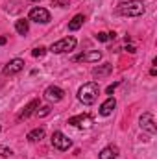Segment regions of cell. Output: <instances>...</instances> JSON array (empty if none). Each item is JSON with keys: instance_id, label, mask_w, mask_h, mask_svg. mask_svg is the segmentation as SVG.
Wrapping results in <instances>:
<instances>
[{"instance_id": "11", "label": "cell", "mask_w": 157, "mask_h": 159, "mask_svg": "<svg viewBox=\"0 0 157 159\" xmlns=\"http://www.w3.org/2000/svg\"><path fill=\"white\" fill-rule=\"evenodd\" d=\"M37 109H39V100H32V102H30V104H28V106L20 111V113H19L17 120H26L30 115H34Z\"/></svg>"}, {"instance_id": "12", "label": "cell", "mask_w": 157, "mask_h": 159, "mask_svg": "<svg viewBox=\"0 0 157 159\" xmlns=\"http://www.w3.org/2000/svg\"><path fill=\"white\" fill-rule=\"evenodd\" d=\"M113 72V65L111 63H104V65H98L96 69H92V76L94 78H104V76H109Z\"/></svg>"}, {"instance_id": "23", "label": "cell", "mask_w": 157, "mask_h": 159, "mask_svg": "<svg viewBox=\"0 0 157 159\" xmlns=\"http://www.w3.org/2000/svg\"><path fill=\"white\" fill-rule=\"evenodd\" d=\"M6 43H7V39H6V37H0V44H6Z\"/></svg>"}, {"instance_id": "6", "label": "cell", "mask_w": 157, "mask_h": 159, "mask_svg": "<svg viewBox=\"0 0 157 159\" xmlns=\"http://www.w3.org/2000/svg\"><path fill=\"white\" fill-rule=\"evenodd\" d=\"M22 69H24V61L19 59V57H15V59H11V61L2 69V74H4V76H13V74H19Z\"/></svg>"}, {"instance_id": "2", "label": "cell", "mask_w": 157, "mask_h": 159, "mask_svg": "<svg viewBox=\"0 0 157 159\" xmlns=\"http://www.w3.org/2000/svg\"><path fill=\"white\" fill-rule=\"evenodd\" d=\"M144 9H146V7H144L142 2H139V0H129V2L120 4L118 13L124 15V17H139V15L144 13Z\"/></svg>"}, {"instance_id": "18", "label": "cell", "mask_w": 157, "mask_h": 159, "mask_svg": "<svg viewBox=\"0 0 157 159\" xmlns=\"http://www.w3.org/2000/svg\"><path fill=\"white\" fill-rule=\"evenodd\" d=\"M115 32H111V34H105V32H100L98 35H96V39L98 41H102V43H105V41H111V39H115Z\"/></svg>"}, {"instance_id": "15", "label": "cell", "mask_w": 157, "mask_h": 159, "mask_svg": "<svg viewBox=\"0 0 157 159\" xmlns=\"http://www.w3.org/2000/svg\"><path fill=\"white\" fill-rule=\"evenodd\" d=\"M15 30H17V34H19V35H26V34H28V30H30L28 19H19V20L15 22Z\"/></svg>"}, {"instance_id": "25", "label": "cell", "mask_w": 157, "mask_h": 159, "mask_svg": "<svg viewBox=\"0 0 157 159\" xmlns=\"http://www.w3.org/2000/svg\"><path fill=\"white\" fill-rule=\"evenodd\" d=\"M0 131H2V128H0Z\"/></svg>"}, {"instance_id": "24", "label": "cell", "mask_w": 157, "mask_h": 159, "mask_svg": "<svg viewBox=\"0 0 157 159\" xmlns=\"http://www.w3.org/2000/svg\"><path fill=\"white\" fill-rule=\"evenodd\" d=\"M30 2H39V0H30Z\"/></svg>"}, {"instance_id": "7", "label": "cell", "mask_w": 157, "mask_h": 159, "mask_svg": "<svg viewBox=\"0 0 157 159\" xmlns=\"http://www.w3.org/2000/svg\"><path fill=\"white\" fill-rule=\"evenodd\" d=\"M63 96H65V91L61 87H57V85H50L44 91V98L48 102H59V100H63Z\"/></svg>"}, {"instance_id": "19", "label": "cell", "mask_w": 157, "mask_h": 159, "mask_svg": "<svg viewBox=\"0 0 157 159\" xmlns=\"http://www.w3.org/2000/svg\"><path fill=\"white\" fill-rule=\"evenodd\" d=\"M44 54H46V48H44V46H37V48L32 50V56H34V57H43Z\"/></svg>"}, {"instance_id": "13", "label": "cell", "mask_w": 157, "mask_h": 159, "mask_svg": "<svg viewBox=\"0 0 157 159\" xmlns=\"http://www.w3.org/2000/svg\"><path fill=\"white\" fill-rule=\"evenodd\" d=\"M117 107V100L113 98V96H109L102 106H100V115L102 117H107V115H111L113 113V109Z\"/></svg>"}, {"instance_id": "16", "label": "cell", "mask_w": 157, "mask_h": 159, "mask_svg": "<svg viewBox=\"0 0 157 159\" xmlns=\"http://www.w3.org/2000/svg\"><path fill=\"white\" fill-rule=\"evenodd\" d=\"M83 22H85V17H83V15H74V19L69 22V30H70V32H76V30L81 28Z\"/></svg>"}, {"instance_id": "4", "label": "cell", "mask_w": 157, "mask_h": 159, "mask_svg": "<svg viewBox=\"0 0 157 159\" xmlns=\"http://www.w3.org/2000/svg\"><path fill=\"white\" fill-rule=\"evenodd\" d=\"M52 146L57 148V150H69V148L72 146V143H70V139H69L65 133L54 131V133H52Z\"/></svg>"}, {"instance_id": "21", "label": "cell", "mask_w": 157, "mask_h": 159, "mask_svg": "<svg viewBox=\"0 0 157 159\" xmlns=\"http://www.w3.org/2000/svg\"><path fill=\"white\" fill-rule=\"evenodd\" d=\"M13 152L9 150V148H4V146H0V156H4V157H9Z\"/></svg>"}, {"instance_id": "3", "label": "cell", "mask_w": 157, "mask_h": 159, "mask_svg": "<svg viewBox=\"0 0 157 159\" xmlns=\"http://www.w3.org/2000/svg\"><path fill=\"white\" fill-rule=\"evenodd\" d=\"M76 43H78V41L74 39V37H63V39H59L57 43H54V44L50 46V52H54V54L70 52V50L76 48Z\"/></svg>"}, {"instance_id": "5", "label": "cell", "mask_w": 157, "mask_h": 159, "mask_svg": "<svg viewBox=\"0 0 157 159\" xmlns=\"http://www.w3.org/2000/svg\"><path fill=\"white\" fill-rule=\"evenodd\" d=\"M139 126H141L142 131H146V133H150V135H155L157 126H155V120H154V115H152V113H144V115L141 117V120H139Z\"/></svg>"}, {"instance_id": "10", "label": "cell", "mask_w": 157, "mask_h": 159, "mask_svg": "<svg viewBox=\"0 0 157 159\" xmlns=\"http://www.w3.org/2000/svg\"><path fill=\"white\" fill-rule=\"evenodd\" d=\"M100 57H102V52L91 50V52H85V54L76 56L74 61H78V63H94V61H100Z\"/></svg>"}, {"instance_id": "17", "label": "cell", "mask_w": 157, "mask_h": 159, "mask_svg": "<svg viewBox=\"0 0 157 159\" xmlns=\"http://www.w3.org/2000/svg\"><path fill=\"white\" fill-rule=\"evenodd\" d=\"M43 137H44V129H43V128H35V129H32V131L28 133L26 139H28L30 143H35V141H41Z\"/></svg>"}, {"instance_id": "8", "label": "cell", "mask_w": 157, "mask_h": 159, "mask_svg": "<svg viewBox=\"0 0 157 159\" xmlns=\"http://www.w3.org/2000/svg\"><path fill=\"white\" fill-rule=\"evenodd\" d=\"M69 124L74 126V128H81V129H89L92 126V119L89 115H76V117H70Z\"/></svg>"}, {"instance_id": "1", "label": "cell", "mask_w": 157, "mask_h": 159, "mask_svg": "<svg viewBox=\"0 0 157 159\" xmlns=\"http://www.w3.org/2000/svg\"><path fill=\"white\" fill-rule=\"evenodd\" d=\"M98 93H100L98 83H96V81H89V83H85V85H81V87H79L78 98H79V102H81V104L91 106V104H94V102H96Z\"/></svg>"}, {"instance_id": "14", "label": "cell", "mask_w": 157, "mask_h": 159, "mask_svg": "<svg viewBox=\"0 0 157 159\" xmlns=\"http://www.w3.org/2000/svg\"><path fill=\"white\" fill-rule=\"evenodd\" d=\"M100 159H117L118 157V148L117 146H105L102 152H100V156H98Z\"/></svg>"}, {"instance_id": "20", "label": "cell", "mask_w": 157, "mask_h": 159, "mask_svg": "<svg viewBox=\"0 0 157 159\" xmlns=\"http://www.w3.org/2000/svg\"><path fill=\"white\" fill-rule=\"evenodd\" d=\"M35 113H37L39 117H46V115L50 113V106H44V107H41V109H37Z\"/></svg>"}, {"instance_id": "22", "label": "cell", "mask_w": 157, "mask_h": 159, "mask_svg": "<svg viewBox=\"0 0 157 159\" xmlns=\"http://www.w3.org/2000/svg\"><path fill=\"white\" fill-rule=\"evenodd\" d=\"M118 83H120V81H117V83H113V85H109V87L105 89V93H107V94H113V91H115V89L118 87Z\"/></svg>"}, {"instance_id": "9", "label": "cell", "mask_w": 157, "mask_h": 159, "mask_svg": "<svg viewBox=\"0 0 157 159\" xmlns=\"http://www.w3.org/2000/svg\"><path fill=\"white\" fill-rule=\"evenodd\" d=\"M30 20L46 24V22H50V13H48V9H44V7H34V9L30 11Z\"/></svg>"}]
</instances>
